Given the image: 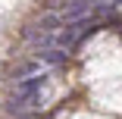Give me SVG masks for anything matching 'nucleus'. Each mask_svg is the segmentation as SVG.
<instances>
[{
  "label": "nucleus",
  "instance_id": "f257e3e1",
  "mask_svg": "<svg viewBox=\"0 0 122 119\" xmlns=\"http://www.w3.org/2000/svg\"><path fill=\"white\" fill-rule=\"evenodd\" d=\"M35 57L44 66H63L69 60V50H66V47H44V50H35Z\"/></svg>",
  "mask_w": 122,
  "mask_h": 119
},
{
  "label": "nucleus",
  "instance_id": "7ed1b4c3",
  "mask_svg": "<svg viewBox=\"0 0 122 119\" xmlns=\"http://www.w3.org/2000/svg\"><path fill=\"white\" fill-rule=\"evenodd\" d=\"M38 25H41L44 31H50V35H56V31L63 28V16H56L53 10H47V13L41 16V22H38Z\"/></svg>",
  "mask_w": 122,
  "mask_h": 119
},
{
  "label": "nucleus",
  "instance_id": "f03ea898",
  "mask_svg": "<svg viewBox=\"0 0 122 119\" xmlns=\"http://www.w3.org/2000/svg\"><path fill=\"white\" fill-rule=\"evenodd\" d=\"M44 82H47V75H44V72H41V75L35 72V75L22 78V82L16 85V94H19V97H35V94H38V91L44 88Z\"/></svg>",
  "mask_w": 122,
  "mask_h": 119
}]
</instances>
